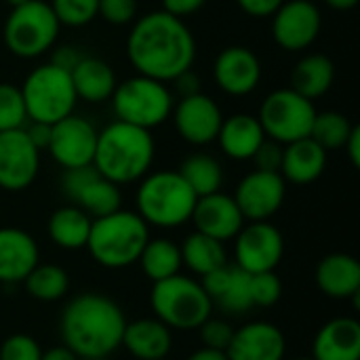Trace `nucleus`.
<instances>
[{
    "label": "nucleus",
    "instance_id": "nucleus-43",
    "mask_svg": "<svg viewBox=\"0 0 360 360\" xmlns=\"http://www.w3.org/2000/svg\"><path fill=\"white\" fill-rule=\"evenodd\" d=\"M283 143L272 141V139H264L262 146L257 148V152L253 154V165L257 171H270V173H281V165H283Z\"/></svg>",
    "mask_w": 360,
    "mask_h": 360
},
{
    "label": "nucleus",
    "instance_id": "nucleus-38",
    "mask_svg": "<svg viewBox=\"0 0 360 360\" xmlns=\"http://www.w3.org/2000/svg\"><path fill=\"white\" fill-rule=\"evenodd\" d=\"M283 295V283L276 276V272H259L251 274V300L253 306L270 308L274 306Z\"/></svg>",
    "mask_w": 360,
    "mask_h": 360
},
{
    "label": "nucleus",
    "instance_id": "nucleus-4",
    "mask_svg": "<svg viewBox=\"0 0 360 360\" xmlns=\"http://www.w3.org/2000/svg\"><path fill=\"white\" fill-rule=\"evenodd\" d=\"M150 240V226L137 211L118 209L91 224L86 247L91 257L108 270H122L137 264L146 243Z\"/></svg>",
    "mask_w": 360,
    "mask_h": 360
},
{
    "label": "nucleus",
    "instance_id": "nucleus-9",
    "mask_svg": "<svg viewBox=\"0 0 360 360\" xmlns=\"http://www.w3.org/2000/svg\"><path fill=\"white\" fill-rule=\"evenodd\" d=\"M59 30L61 23L57 21L51 4L44 0H30L11 8L2 27V38L15 57L36 59L55 46Z\"/></svg>",
    "mask_w": 360,
    "mask_h": 360
},
{
    "label": "nucleus",
    "instance_id": "nucleus-35",
    "mask_svg": "<svg viewBox=\"0 0 360 360\" xmlns=\"http://www.w3.org/2000/svg\"><path fill=\"white\" fill-rule=\"evenodd\" d=\"M354 127L356 124H352L350 118L344 116L342 112H335V110L316 112L312 129H310V137L321 148H325L327 152L329 150H340V148H344V143L350 137Z\"/></svg>",
    "mask_w": 360,
    "mask_h": 360
},
{
    "label": "nucleus",
    "instance_id": "nucleus-2",
    "mask_svg": "<svg viewBox=\"0 0 360 360\" xmlns=\"http://www.w3.org/2000/svg\"><path fill=\"white\" fill-rule=\"evenodd\" d=\"M127 319L122 308L101 293H80L59 319L61 342L78 359H108L122 346Z\"/></svg>",
    "mask_w": 360,
    "mask_h": 360
},
{
    "label": "nucleus",
    "instance_id": "nucleus-47",
    "mask_svg": "<svg viewBox=\"0 0 360 360\" xmlns=\"http://www.w3.org/2000/svg\"><path fill=\"white\" fill-rule=\"evenodd\" d=\"M51 127H53V124L27 120L25 127H23V131H25V135L30 137V141L42 152V150L49 148V141H51Z\"/></svg>",
    "mask_w": 360,
    "mask_h": 360
},
{
    "label": "nucleus",
    "instance_id": "nucleus-16",
    "mask_svg": "<svg viewBox=\"0 0 360 360\" xmlns=\"http://www.w3.org/2000/svg\"><path fill=\"white\" fill-rule=\"evenodd\" d=\"M171 118L179 137L192 146L213 143L224 122L221 108L213 97L205 93L179 97V101L173 105Z\"/></svg>",
    "mask_w": 360,
    "mask_h": 360
},
{
    "label": "nucleus",
    "instance_id": "nucleus-7",
    "mask_svg": "<svg viewBox=\"0 0 360 360\" xmlns=\"http://www.w3.org/2000/svg\"><path fill=\"white\" fill-rule=\"evenodd\" d=\"M116 120L152 131L171 118L175 97L167 82L135 74L116 84L112 97Z\"/></svg>",
    "mask_w": 360,
    "mask_h": 360
},
{
    "label": "nucleus",
    "instance_id": "nucleus-11",
    "mask_svg": "<svg viewBox=\"0 0 360 360\" xmlns=\"http://www.w3.org/2000/svg\"><path fill=\"white\" fill-rule=\"evenodd\" d=\"M285 253V238L270 221H249L234 236V264L247 274L272 272Z\"/></svg>",
    "mask_w": 360,
    "mask_h": 360
},
{
    "label": "nucleus",
    "instance_id": "nucleus-52",
    "mask_svg": "<svg viewBox=\"0 0 360 360\" xmlns=\"http://www.w3.org/2000/svg\"><path fill=\"white\" fill-rule=\"evenodd\" d=\"M325 2L335 11H350L359 4V0H325Z\"/></svg>",
    "mask_w": 360,
    "mask_h": 360
},
{
    "label": "nucleus",
    "instance_id": "nucleus-21",
    "mask_svg": "<svg viewBox=\"0 0 360 360\" xmlns=\"http://www.w3.org/2000/svg\"><path fill=\"white\" fill-rule=\"evenodd\" d=\"M40 262L32 234L21 228H0V283L19 285Z\"/></svg>",
    "mask_w": 360,
    "mask_h": 360
},
{
    "label": "nucleus",
    "instance_id": "nucleus-3",
    "mask_svg": "<svg viewBox=\"0 0 360 360\" xmlns=\"http://www.w3.org/2000/svg\"><path fill=\"white\" fill-rule=\"evenodd\" d=\"M156 143L152 131L114 120L97 131L93 167L116 186L135 184L152 169Z\"/></svg>",
    "mask_w": 360,
    "mask_h": 360
},
{
    "label": "nucleus",
    "instance_id": "nucleus-45",
    "mask_svg": "<svg viewBox=\"0 0 360 360\" xmlns=\"http://www.w3.org/2000/svg\"><path fill=\"white\" fill-rule=\"evenodd\" d=\"M207 0H162V11L169 15H175L179 19H186L194 13H198L205 6Z\"/></svg>",
    "mask_w": 360,
    "mask_h": 360
},
{
    "label": "nucleus",
    "instance_id": "nucleus-24",
    "mask_svg": "<svg viewBox=\"0 0 360 360\" xmlns=\"http://www.w3.org/2000/svg\"><path fill=\"white\" fill-rule=\"evenodd\" d=\"M316 285L331 300H356L360 293V264L348 253H331L316 266Z\"/></svg>",
    "mask_w": 360,
    "mask_h": 360
},
{
    "label": "nucleus",
    "instance_id": "nucleus-40",
    "mask_svg": "<svg viewBox=\"0 0 360 360\" xmlns=\"http://www.w3.org/2000/svg\"><path fill=\"white\" fill-rule=\"evenodd\" d=\"M137 0H99L97 17L112 25H127L137 19Z\"/></svg>",
    "mask_w": 360,
    "mask_h": 360
},
{
    "label": "nucleus",
    "instance_id": "nucleus-31",
    "mask_svg": "<svg viewBox=\"0 0 360 360\" xmlns=\"http://www.w3.org/2000/svg\"><path fill=\"white\" fill-rule=\"evenodd\" d=\"M137 262L141 264L143 274L152 283H158V281L179 274V270L184 266L179 245H175L169 238H150Z\"/></svg>",
    "mask_w": 360,
    "mask_h": 360
},
{
    "label": "nucleus",
    "instance_id": "nucleus-1",
    "mask_svg": "<svg viewBox=\"0 0 360 360\" xmlns=\"http://www.w3.org/2000/svg\"><path fill=\"white\" fill-rule=\"evenodd\" d=\"M127 57L137 74L173 82L196 61V40L188 23L167 11H152L133 21Z\"/></svg>",
    "mask_w": 360,
    "mask_h": 360
},
{
    "label": "nucleus",
    "instance_id": "nucleus-19",
    "mask_svg": "<svg viewBox=\"0 0 360 360\" xmlns=\"http://www.w3.org/2000/svg\"><path fill=\"white\" fill-rule=\"evenodd\" d=\"M200 285L211 302L232 316L255 308L251 300V274L240 270L236 264H224L221 268L205 274Z\"/></svg>",
    "mask_w": 360,
    "mask_h": 360
},
{
    "label": "nucleus",
    "instance_id": "nucleus-46",
    "mask_svg": "<svg viewBox=\"0 0 360 360\" xmlns=\"http://www.w3.org/2000/svg\"><path fill=\"white\" fill-rule=\"evenodd\" d=\"M51 51H53L51 63H55V65H59V68H63V70H68V72H72L74 65L82 59V55L78 53V49H76V46H70V44L53 46Z\"/></svg>",
    "mask_w": 360,
    "mask_h": 360
},
{
    "label": "nucleus",
    "instance_id": "nucleus-6",
    "mask_svg": "<svg viewBox=\"0 0 360 360\" xmlns=\"http://www.w3.org/2000/svg\"><path fill=\"white\" fill-rule=\"evenodd\" d=\"M150 306L156 319L175 331L198 329L213 310V302L202 285L184 274L154 283L150 291Z\"/></svg>",
    "mask_w": 360,
    "mask_h": 360
},
{
    "label": "nucleus",
    "instance_id": "nucleus-50",
    "mask_svg": "<svg viewBox=\"0 0 360 360\" xmlns=\"http://www.w3.org/2000/svg\"><path fill=\"white\" fill-rule=\"evenodd\" d=\"M40 360H80L72 350H68L65 346H57V348H51L46 352H42Z\"/></svg>",
    "mask_w": 360,
    "mask_h": 360
},
{
    "label": "nucleus",
    "instance_id": "nucleus-32",
    "mask_svg": "<svg viewBox=\"0 0 360 360\" xmlns=\"http://www.w3.org/2000/svg\"><path fill=\"white\" fill-rule=\"evenodd\" d=\"M76 207H80L91 219L105 217L118 209H122V194L120 186L112 184L110 179L101 177L99 173L80 190V194L74 198Z\"/></svg>",
    "mask_w": 360,
    "mask_h": 360
},
{
    "label": "nucleus",
    "instance_id": "nucleus-36",
    "mask_svg": "<svg viewBox=\"0 0 360 360\" xmlns=\"http://www.w3.org/2000/svg\"><path fill=\"white\" fill-rule=\"evenodd\" d=\"M25 122H27V112H25L21 89L13 82H0V133L23 129Z\"/></svg>",
    "mask_w": 360,
    "mask_h": 360
},
{
    "label": "nucleus",
    "instance_id": "nucleus-5",
    "mask_svg": "<svg viewBox=\"0 0 360 360\" xmlns=\"http://www.w3.org/2000/svg\"><path fill=\"white\" fill-rule=\"evenodd\" d=\"M194 190L177 171H154L139 179L135 194L137 215L154 228H179L192 219L196 205Z\"/></svg>",
    "mask_w": 360,
    "mask_h": 360
},
{
    "label": "nucleus",
    "instance_id": "nucleus-8",
    "mask_svg": "<svg viewBox=\"0 0 360 360\" xmlns=\"http://www.w3.org/2000/svg\"><path fill=\"white\" fill-rule=\"evenodd\" d=\"M19 89L23 95L27 120L34 122L55 124L57 120L74 114L78 103L70 72L51 61L34 68Z\"/></svg>",
    "mask_w": 360,
    "mask_h": 360
},
{
    "label": "nucleus",
    "instance_id": "nucleus-10",
    "mask_svg": "<svg viewBox=\"0 0 360 360\" xmlns=\"http://www.w3.org/2000/svg\"><path fill=\"white\" fill-rule=\"evenodd\" d=\"M314 116H316L314 101L306 99L291 86H285L266 95L257 120L268 139L285 146L310 137Z\"/></svg>",
    "mask_w": 360,
    "mask_h": 360
},
{
    "label": "nucleus",
    "instance_id": "nucleus-49",
    "mask_svg": "<svg viewBox=\"0 0 360 360\" xmlns=\"http://www.w3.org/2000/svg\"><path fill=\"white\" fill-rule=\"evenodd\" d=\"M344 150L352 162V167H360V127H354L350 137L344 143Z\"/></svg>",
    "mask_w": 360,
    "mask_h": 360
},
{
    "label": "nucleus",
    "instance_id": "nucleus-33",
    "mask_svg": "<svg viewBox=\"0 0 360 360\" xmlns=\"http://www.w3.org/2000/svg\"><path fill=\"white\" fill-rule=\"evenodd\" d=\"M177 173L186 179L196 196L219 192L224 184V169L219 160L211 154H190L181 162Z\"/></svg>",
    "mask_w": 360,
    "mask_h": 360
},
{
    "label": "nucleus",
    "instance_id": "nucleus-28",
    "mask_svg": "<svg viewBox=\"0 0 360 360\" xmlns=\"http://www.w3.org/2000/svg\"><path fill=\"white\" fill-rule=\"evenodd\" d=\"M335 80V65L327 55L310 53L304 55L291 72V89L314 101L329 93Z\"/></svg>",
    "mask_w": 360,
    "mask_h": 360
},
{
    "label": "nucleus",
    "instance_id": "nucleus-44",
    "mask_svg": "<svg viewBox=\"0 0 360 360\" xmlns=\"http://www.w3.org/2000/svg\"><path fill=\"white\" fill-rule=\"evenodd\" d=\"M283 2L285 0H236L238 8L243 13H247L249 17H255V19L272 17Z\"/></svg>",
    "mask_w": 360,
    "mask_h": 360
},
{
    "label": "nucleus",
    "instance_id": "nucleus-27",
    "mask_svg": "<svg viewBox=\"0 0 360 360\" xmlns=\"http://www.w3.org/2000/svg\"><path fill=\"white\" fill-rule=\"evenodd\" d=\"M72 84L76 91L78 101H89V103H103L112 97L118 78L112 70V65L99 57H84L74 65L70 72Z\"/></svg>",
    "mask_w": 360,
    "mask_h": 360
},
{
    "label": "nucleus",
    "instance_id": "nucleus-41",
    "mask_svg": "<svg viewBox=\"0 0 360 360\" xmlns=\"http://www.w3.org/2000/svg\"><path fill=\"white\" fill-rule=\"evenodd\" d=\"M198 331H200V342L205 348H213L221 352H226L234 335V329L230 327V323L221 319H211V316L198 327Z\"/></svg>",
    "mask_w": 360,
    "mask_h": 360
},
{
    "label": "nucleus",
    "instance_id": "nucleus-20",
    "mask_svg": "<svg viewBox=\"0 0 360 360\" xmlns=\"http://www.w3.org/2000/svg\"><path fill=\"white\" fill-rule=\"evenodd\" d=\"M287 342L283 331L266 321L249 323L234 331L226 348L228 360H285Z\"/></svg>",
    "mask_w": 360,
    "mask_h": 360
},
{
    "label": "nucleus",
    "instance_id": "nucleus-23",
    "mask_svg": "<svg viewBox=\"0 0 360 360\" xmlns=\"http://www.w3.org/2000/svg\"><path fill=\"white\" fill-rule=\"evenodd\" d=\"M327 169V150L321 148L312 137H304L283 148L281 175L285 181L295 186L314 184Z\"/></svg>",
    "mask_w": 360,
    "mask_h": 360
},
{
    "label": "nucleus",
    "instance_id": "nucleus-13",
    "mask_svg": "<svg viewBox=\"0 0 360 360\" xmlns=\"http://www.w3.org/2000/svg\"><path fill=\"white\" fill-rule=\"evenodd\" d=\"M287 196V181L281 173L257 171L247 173L234 192V200L245 217V221H270Z\"/></svg>",
    "mask_w": 360,
    "mask_h": 360
},
{
    "label": "nucleus",
    "instance_id": "nucleus-56",
    "mask_svg": "<svg viewBox=\"0 0 360 360\" xmlns=\"http://www.w3.org/2000/svg\"><path fill=\"white\" fill-rule=\"evenodd\" d=\"M162 360H167V359H162Z\"/></svg>",
    "mask_w": 360,
    "mask_h": 360
},
{
    "label": "nucleus",
    "instance_id": "nucleus-48",
    "mask_svg": "<svg viewBox=\"0 0 360 360\" xmlns=\"http://www.w3.org/2000/svg\"><path fill=\"white\" fill-rule=\"evenodd\" d=\"M173 84H175V91L179 93V97L200 93V78H198L192 70H186L184 74H179V76L173 80Z\"/></svg>",
    "mask_w": 360,
    "mask_h": 360
},
{
    "label": "nucleus",
    "instance_id": "nucleus-53",
    "mask_svg": "<svg viewBox=\"0 0 360 360\" xmlns=\"http://www.w3.org/2000/svg\"><path fill=\"white\" fill-rule=\"evenodd\" d=\"M11 8H15V6H21V4H25V2H30V0H4Z\"/></svg>",
    "mask_w": 360,
    "mask_h": 360
},
{
    "label": "nucleus",
    "instance_id": "nucleus-54",
    "mask_svg": "<svg viewBox=\"0 0 360 360\" xmlns=\"http://www.w3.org/2000/svg\"><path fill=\"white\" fill-rule=\"evenodd\" d=\"M291 360H314L312 356H297V359H291Z\"/></svg>",
    "mask_w": 360,
    "mask_h": 360
},
{
    "label": "nucleus",
    "instance_id": "nucleus-26",
    "mask_svg": "<svg viewBox=\"0 0 360 360\" xmlns=\"http://www.w3.org/2000/svg\"><path fill=\"white\" fill-rule=\"evenodd\" d=\"M266 139L264 129L253 114H232L224 118L217 133V143L221 152L232 160H251L262 141Z\"/></svg>",
    "mask_w": 360,
    "mask_h": 360
},
{
    "label": "nucleus",
    "instance_id": "nucleus-18",
    "mask_svg": "<svg viewBox=\"0 0 360 360\" xmlns=\"http://www.w3.org/2000/svg\"><path fill=\"white\" fill-rule=\"evenodd\" d=\"M190 221H194L196 232L207 234L219 243L234 240V236L245 226V217L234 196H228L221 190L207 196H198Z\"/></svg>",
    "mask_w": 360,
    "mask_h": 360
},
{
    "label": "nucleus",
    "instance_id": "nucleus-42",
    "mask_svg": "<svg viewBox=\"0 0 360 360\" xmlns=\"http://www.w3.org/2000/svg\"><path fill=\"white\" fill-rule=\"evenodd\" d=\"M97 175V169L93 165H84V167H74V169H63V177H61V192L63 196L74 202V198L80 194V190Z\"/></svg>",
    "mask_w": 360,
    "mask_h": 360
},
{
    "label": "nucleus",
    "instance_id": "nucleus-22",
    "mask_svg": "<svg viewBox=\"0 0 360 360\" xmlns=\"http://www.w3.org/2000/svg\"><path fill=\"white\" fill-rule=\"evenodd\" d=\"M314 360H360V323L340 316L325 323L312 346Z\"/></svg>",
    "mask_w": 360,
    "mask_h": 360
},
{
    "label": "nucleus",
    "instance_id": "nucleus-29",
    "mask_svg": "<svg viewBox=\"0 0 360 360\" xmlns=\"http://www.w3.org/2000/svg\"><path fill=\"white\" fill-rule=\"evenodd\" d=\"M93 219L76 205H65L51 213L46 232L49 238L65 251H78L86 247Z\"/></svg>",
    "mask_w": 360,
    "mask_h": 360
},
{
    "label": "nucleus",
    "instance_id": "nucleus-51",
    "mask_svg": "<svg viewBox=\"0 0 360 360\" xmlns=\"http://www.w3.org/2000/svg\"><path fill=\"white\" fill-rule=\"evenodd\" d=\"M186 360H228V356H226V352H221V350H213V348H205V346H202L200 350L192 352Z\"/></svg>",
    "mask_w": 360,
    "mask_h": 360
},
{
    "label": "nucleus",
    "instance_id": "nucleus-15",
    "mask_svg": "<svg viewBox=\"0 0 360 360\" xmlns=\"http://www.w3.org/2000/svg\"><path fill=\"white\" fill-rule=\"evenodd\" d=\"M40 169V150L23 129L0 133V188L21 192L30 188Z\"/></svg>",
    "mask_w": 360,
    "mask_h": 360
},
{
    "label": "nucleus",
    "instance_id": "nucleus-12",
    "mask_svg": "<svg viewBox=\"0 0 360 360\" xmlns=\"http://www.w3.org/2000/svg\"><path fill=\"white\" fill-rule=\"evenodd\" d=\"M323 30V13L310 0H285L272 15V38L285 51L310 49Z\"/></svg>",
    "mask_w": 360,
    "mask_h": 360
},
{
    "label": "nucleus",
    "instance_id": "nucleus-30",
    "mask_svg": "<svg viewBox=\"0 0 360 360\" xmlns=\"http://www.w3.org/2000/svg\"><path fill=\"white\" fill-rule=\"evenodd\" d=\"M179 251H181V264L188 270H192L194 274H198L200 278L205 274L221 268L224 264H228L224 243H219L207 234H200L196 230L190 236H186Z\"/></svg>",
    "mask_w": 360,
    "mask_h": 360
},
{
    "label": "nucleus",
    "instance_id": "nucleus-17",
    "mask_svg": "<svg viewBox=\"0 0 360 360\" xmlns=\"http://www.w3.org/2000/svg\"><path fill=\"white\" fill-rule=\"evenodd\" d=\"M213 80L230 97L251 95L262 80V61L249 46L232 44L219 51L213 63Z\"/></svg>",
    "mask_w": 360,
    "mask_h": 360
},
{
    "label": "nucleus",
    "instance_id": "nucleus-14",
    "mask_svg": "<svg viewBox=\"0 0 360 360\" xmlns=\"http://www.w3.org/2000/svg\"><path fill=\"white\" fill-rule=\"evenodd\" d=\"M95 146L97 129L86 118L70 114L51 127V141L46 152L59 167L74 169L93 165Z\"/></svg>",
    "mask_w": 360,
    "mask_h": 360
},
{
    "label": "nucleus",
    "instance_id": "nucleus-55",
    "mask_svg": "<svg viewBox=\"0 0 360 360\" xmlns=\"http://www.w3.org/2000/svg\"><path fill=\"white\" fill-rule=\"evenodd\" d=\"M82 360H108V359H82Z\"/></svg>",
    "mask_w": 360,
    "mask_h": 360
},
{
    "label": "nucleus",
    "instance_id": "nucleus-34",
    "mask_svg": "<svg viewBox=\"0 0 360 360\" xmlns=\"http://www.w3.org/2000/svg\"><path fill=\"white\" fill-rule=\"evenodd\" d=\"M30 297L38 302H57L70 289V276L61 266L55 264H36L34 270L23 281Z\"/></svg>",
    "mask_w": 360,
    "mask_h": 360
},
{
    "label": "nucleus",
    "instance_id": "nucleus-25",
    "mask_svg": "<svg viewBox=\"0 0 360 360\" xmlns=\"http://www.w3.org/2000/svg\"><path fill=\"white\" fill-rule=\"evenodd\" d=\"M122 346L137 360H162L171 352V329L158 319H139L127 323L122 333Z\"/></svg>",
    "mask_w": 360,
    "mask_h": 360
},
{
    "label": "nucleus",
    "instance_id": "nucleus-37",
    "mask_svg": "<svg viewBox=\"0 0 360 360\" xmlns=\"http://www.w3.org/2000/svg\"><path fill=\"white\" fill-rule=\"evenodd\" d=\"M57 21L68 27H82L97 17L99 0H51Z\"/></svg>",
    "mask_w": 360,
    "mask_h": 360
},
{
    "label": "nucleus",
    "instance_id": "nucleus-39",
    "mask_svg": "<svg viewBox=\"0 0 360 360\" xmlns=\"http://www.w3.org/2000/svg\"><path fill=\"white\" fill-rule=\"evenodd\" d=\"M40 356L42 350L38 342L23 333L6 338L0 346V360H40Z\"/></svg>",
    "mask_w": 360,
    "mask_h": 360
}]
</instances>
